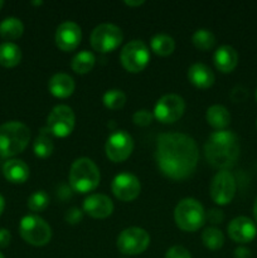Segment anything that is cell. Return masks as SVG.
Segmentation results:
<instances>
[{"label": "cell", "instance_id": "ffe728a7", "mask_svg": "<svg viewBox=\"0 0 257 258\" xmlns=\"http://www.w3.org/2000/svg\"><path fill=\"white\" fill-rule=\"evenodd\" d=\"M238 63V53L231 45H222L214 53V64L217 70L223 73H229Z\"/></svg>", "mask_w": 257, "mask_h": 258}, {"label": "cell", "instance_id": "f6af8a7d", "mask_svg": "<svg viewBox=\"0 0 257 258\" xmlns=\"http://www.w3.org/2000/svg\"><path fill=\"white\" fill-rule=\"evenodd\" d=\"M256 125H257V122H256Z\"/></svg>", "mask_w": 257, "mask_h": 258}, {"label": "cell", "instance_id": "30bf717a", "mask_svg": "<svg viewBox=\"0 0 257 258\" xmlns=\"http://www.w3.org/2000/svg\"><path fill=\"white\" fill-rule=\"evenodd\" d=\"M237 190L236 179L229 170H219L213 176L209 186V193L216 204L226 206L231 203Z\"/></svg>", "mask_w": 257, "mask_h": 258}, {"label": "cell", "instance_id": "1f68e13d", "mask_svg": "<svg viewBox=\"0 0 257 258\" xmlns=\"http://www.w3.org/2000/svg\"><path fill=\"white\" fill-rule=\"evenodd\" d=\"M154 113L148 110H139L133 115V121L138 126H148L153 122Z\"/></svg>", "mask_w": 257, "mask_h": 258}, {"label": "cell", "instance_id": "d6986e66", "mask_svg": "<svg viewBox=\"0 0 257 258\" xmlns=\"http://www.w3.org/2000/svg\"><path fill=\"white\" fill-rule=\"evenodd\" d=\"M3 174L10 183L22 184L29 178V166L19 159H12L5 161L3 165Z\"/></svg>", "mask_w": 257, "mask_h": 258}, {"label": "cell", "instance_id": "ee69618b", "mask_svg": "<svg viewBox=\"0 0 257 258\" xmlns=\"http://www.w3.org/2000/svg\"><path fill=\"white\" fill-rule=\"evenodd\" d=\"M256 100H257V88H256Z\"/></svg>", "mask_w": 257, "mask_h": 258}, {"label": "cell", "instance_id": "f546056e", "mask_svg": "<svg viewBox=\"0 0 257 258\" xmlns=\"http://www.w3.org/2000/svg\"><path fill=\"white\" fill-rule=\"evenodd\" d=\"M103 105L110 110H120L126 103V95L118 88L106 91L102 97Z\"/></svg>", "mask_w": 257, "mask_h": 258}, {"label": "cell", "instance_id": "cb8c5ba5", "mask_svg": "<svg viewBox=\"0 0 257 258\" xmlns=\"http://www.w3.org/2000/svg\"><path fill=\"white\" fill-rule=\"evenodd\" d=\"M52 136V133L48 130L47 126L40 130L39 135L37 136V139L34 141V145H33L34 154L38 158H48L53 153L54 144H53Z\"/></svg>", "mask_w": 257, "mask_h": 258}, {"label": "cell", "instance_id": "836d02e7", "mask_svg": "<svg viewBox=\"0 0 257 258\" xmlns=\"http://www.w3.org/2000/svg\"><path fill=\"white\" fill-rule=\"evenodd\" d=\"M223 219H224V213L221 211V209L212 208L206 213V221H208L209 223L212 224L222 223Z\"/></svg>", "mask_w": 257, "mask_h": 258}, {"label": "cell", "instance_id": "f1b7e54d", "mask_svg": "<svg viewBox=\"0 0 257 258\" xmlns=\"http://www.w3.org/2000/svg\"><path fill=\"white\" fill-rule=\"evenodd\" d=\"M202 241L207 248L216 251L223 246L224 236L221 229L216 228V227H209V228L204 229V232L202 233Z\"/></svg>", "mask_w": 257, "mask_h": 258}, {"label": "cell", "instance_id": "b9f144b4", "mask_svg": "<svg viewBox=\"0 0 257 258\" xmlns=\"http://www.w3.org/2000/svg\"><path fill=\"white\" fill-rule=\"evenodd\" d=\"M3 7H4V2H3V0H0V9H2Z\"/></svg>", "mask_w": 257, "mask_h": 258}, {"label": "cell", "instance_id": "3957f363", "mask_svg": "<svg viewBox=\"0 0 257 258\" xmlns=\"http://www.w3.org/2000/svg\"><path fill=\"white\" fill-rule=\"evenodd\" d=\"M30 141V130L19 121H9L0 126V156L12 158L23 153Z\"/></svg>", "mask_w": 257, "mask_h": 258}, {"label": "cell", "instance_id": "83f0119b", "mask_svg": "<svg viewBox=\"0 0 257 258\" xmlns=\"http://www.w3.org/2000/svg\"><path fill=\"white\" fill-rule=\"evenodd\" d=\"M191 42L198 49L209 50L216 44V37L209 29L201 28V29H197L194 32L193 37H191Z\"/></svg>", "mask_w": 257, "mask_h": 258}, {"label": "cell", "instance_id": "7402d4cb", "mask_svg": "<svg viewBox=\"0 0 257 258\" xmlns=\"http://www.w3.org/2000/svg\"><path fill=\"white\" fill-rule=\"evenodd\" d=\"M207 122L217 130H224L231 122V113L224 106L213 105L207 110Z\"/></svg>", "mask_w": 257, "mask_h": 258}, {"label": "cell", "instance_id": "7c38bea8", "mask_svg": "<svg viewBox=\"0 0 257 258\" xmlns=\"http://www.w3.org/2000/svg\"><path fill=\"white\" fill-rule=\"evenodd\" d=\"M185 102L183 97L175 93H169L159 98L154 107V117L163 123H173L183 116Z\"/></svg>", "mask_w": 257, "mask_h": 258}, {"label": "cell", "instance_id": "ab89813d", "mask_svg": "<svg viewBox=\"0 0 257 258\" xmlns=\"http://www.w3.org/2000/svg\"><path fill=\"white\" fill-rule=\"evenodd\" d=\"M4 209H5V199H4V197L0 194V216L3 214Z\"/></svg>", "mask_w": 257, "mask_h": 258}, {"label": "cell", "instance_id": "5bb4252c", "mask_svg": "<svg viewBox=\"0 0 257 258\" xmlns=\"http://www.w3.org/2000/svg\"><path fill=\"white\" fill-rule=\"evenodd\" d=\"M111 189L117 199L122 202H131L140 194V180L131 173H120L113 178Z\"/></svg>", "mask_w": 257, "mask_h": 258}, {"label": "cell", "instance_id": "7bdbcfd3", "mask_svg": "<svg viewBox=\"0 0 257 258\" xmlns=\"http://www.w3.org/2000/svg\"><path fill=\"white\" fill-rule=\"evenodd\" d=\"M0 258H5V257H4V254H3L2 252H0Z\"/></svg>", "mask_w": 257, "mask_h": 258}, {"label": "cell", "instance_id": "d6a6232c", "mask_svg": "<svg viewBox=\"0 0 257 258\" xmlns=\"http://www.w3.org/2000/svg\"><path fill=\"white\" fill-rule=\"evenodd\" d=\"M165 258H191V256L183 246H174L166 251Z\"/></svg>", "mask_w": 257, "mask_h": 258}, {"label": "cell", "instance_id": "8fae6325", "mask_svg": "<svg viewBox=\"0 0 257 258\" xmlns=\"http://www.w3.org/2000/svg\"><path fill=\"white\" fill-rule=\"evenodd\" d=\"M76 116L72 108L67 105H57L53 107L47 118V127L53 136L66 138L75 128Z\"/></svg>", "mask_w": 257, "mask_h": 258}, {"label": "cell", "instance_id": "d590c367", "mask_svg": "<svg viewBox=\"0 0 257 258\" xmlns=\"http://www.w3.org/2000/svg\"><path fill=\"white\" fill-rule=\"evenodd\" d=\"M246 96H247V90L246 88L241 87V86H237V87H234L231 92V98L233 101H236V102H238V101H242L243 98H246Z\"/></svg>", "mask_w": 257, "mask_h": 258}, {"label": "cell", "instance_id": "52a82bcc", "mask_svg": "<svg viewBox=\"0 0 257 258\" xmlns=\"http://www.w3.org/2000/svg\"><path fill=\"white\" fill-rule=\"evenodd\" d=\"M123 34L120 28L111 23L97 25L91 33V45L95 50L107 53L115 50L122 42Z\"/></svg>", "mask_w": 257, "mask_h": 258}, {"label": "cell", "instance_id": "4316f807", "mask_svg": "<svg viewBox=\"0 0 257 258\" xmlns=\"http://www.w3.org/2000/svg\"><path fill=\"white\" fill-rule=\"evenodd\" d=\"M150 47L158 55H165L171 54L175 49V42L173 38L168 34H156L151 38Z\"/></svg>", "mask_w": 257, "mask_h": 258}, {"label": "cell", "instance_id": "4fadbf2b", "mask_svg": "<svg viewBox=\"0 0 257 258\" xmlns=\"http://www.w3.org/2000/svg\"><path fill=\"white\" fill-rule=\"evenodd\" d=\"M106 155L113 163H121L131 155L134 150L133 136L125 130H117L108 136L106 141Z\"/></svg>", "mask_w": 257, "mask_h": 258}, {"label": "cell", "instance_id": "60d3db41", "mask_svg": "<svg viewBox=\"0 0 257 258\" xmlns=\"http://www.w3.org/2000/svg\"><path fill=\"white\" fill-rule=\"evenodd\" d=\"M253 214H254V219H256V222H257V198H256V202H254V204H253Z\"/></svg>", "mask_w": 257, "mask_h": 258}, {"label": "cell", "instance_id": "74e56055", "mask_svg": "<svg viewBox=\"0 0 257 258\" xmlns=\"http://www.w3.org/2000/svg\"><path fill=\"white\" fill-rule=\"evenodd\" d=\"M234 257L236 258H252V253L248 248H244V247H238L234 251Z\"/></svg>", "mask_w": 257, "mask_h": 258}, {"label": "cell", "instance_id": "7a4b0ae2", "mask_svg": "<svg viewBox=\"0 0 257 258\" xmlns=\"http://www.w3.org/2000/svg\"><path fill=\"white\" fill-rule=\"evenodd\" d=\"M207 161L213 168L228 170L239 156V143L236 134L228 130L214 131L204 145Z\"/></svg>", "mask_w": 257, "mask_h": 258}, {"label": "cell", "instance_id": "484cf974", "mask_svg": "<svg viewBox=\"0 0 257 258\" xmlns=\"http://www.w3.org/2000/svg\"><path fill=\"white\" fill-rule=\"evenodd\" d=\"M95 63L96 57L92 52H90V50H81L72 58L71 67H72V70L76 73L85 75V73H88L92 70Z\"/></svg>", "mask_w": 257, "mask_h": 258}, {"label": "cell", "instance_id": "603a6c76", "mask_svg": "<svg viewBox=\"0 0 257 258\" xmlns=\"http://www.w3.org/2000/svg\"><path fill=\"white\" fill-rule=\"evenodd\" d=\"M22 60V50L15 43L4 42L0 44V64L7 68L18 66Z\"/></svg>", "mask_w": 257, "mask_h": 258}, {"label": "cell", "instance_id": "f35d334b", "mask_svg": "<svg viewBox=\"0 0 257 258\" xmlns=\"http://www.w3.org/2000/svg\"><path fill=\"white\" fill-rule=\"evenodd\" d=\"M144 0H125V4L128 7H140L144 4Z\"/></svg>", "mask_w": 257, "mask_h": 258}, {"label": "cell", "instance_id": "e575fe53", "mask_svg": "<svg viewBox=\"0 0 257 258\" xmlns=\"http://www.w3.org/2000/svg\"><path fill=\"white\" fill-rule=\"evenodd\" d=\"M83 213L81 209L78 208H71L70 211H67L66 213V221L70 224H77L82 221Z\"/></svg>", "mask_w": 257, "mask_h": 258}, {"label": "cell", "instance_id": "6da1fadb", "mask_svg": "<svg viewBox=\"0 0 257 258\" xmlns=\"http://www.w3.org/2000/svg\"><path fill=\"white\" fill-rule=\"evenodd\" d=\"M156 164L164 175L183 180L194 173L199 151L193 138L181 133L160 134L156 140Z\"/></svg>", "mask_w": 257, "mask_h": 258}, {"label": "cell", "instance_id": "277c9868", "mask_svg": "<svg viewBox=\"0 0 257 258\" xmlns=\"http://www.w3.org/2000/svg\"><path fill=\"white\" fill-rule=\"evenodd\" d=\"M101 174L98 166L88 158L73 161L70 170V185L78 193H88L97 188Z\"/></svg>", "mask_w": 257, "mask_h": 258}, {"label": "cell", "instance_id": "44dd1931", "mask_svg": "<svg viewBox=\"0 0 257 258\" xmlns=\"http://www.w3.org/2000/svg\"><path fill=\"white\" fill-rule=\"evenodd\" d=\"M188 78L196 87L209 88L214 83V73L203 63H194L188 68Z\"/></svg>", "mask_w": 257, "mask_h": 258}, {"label": "cell", "instance_id": "9c48e42d", "mask_svg": "<svg viewBox=\"0 0 257 258\" xmlns=\"http://www.w3.org/2000/svg\"><path fill=\"white\" fill-rule=\"evenodd\" d=\"M150 244V236L148 232L139 227L126 228L118 234L117 248L121 253L135 256L146 251Z\"/></svg>", "mask_w": 257, "mask_h": 258}, {"label": "cell", "instance_id": "9a60e30c", "mask_svg": "<svg viewBox=\"0 0 257 258\" xmlns=\"http://www.w3.org/2000/svg\"><path fill=\"white\" fill-rule=\"evenodd\" d=\"M54 39L55 44L58 45L59 49L65 50V52H71L80 45L81 39H82V30L77 23L67 20L58 25Z\"/></svg>", "mask_w": 257, "mask_h": 258}, {"label": "cell", "instance_id": "4dcf8cb0", "mask_svg": "<svg viewBox=\"0 0 257 258\" xmlns=\"http://www.w3.org/2000/svg\"><path fill=\"white\" fill-rule=\"evenodd\" d=\"M49 204V196L44 190H37L28 198L27 206L32 212H42Z\"/></svg>", "mask_w": 257, "mask_h": 258}, {"label": "cell", "instance_id": "8d00e7d4", "mask_svg": "<svg viewBox=\"0 0 257 258\" xmlns=\"http://www.w3.org/2000/svg\"><path fill=\"white\" fill-rule=\"evenodd\" d=\"M10 241H12L10 232L5 228H0V248H5L9 246Z\"/></svg>", "mask_w": 257, "mask_h": 258}, {"label": "cell", "instance_id": "2e32d148", "mask_svg": "<svg viewBox=\"0 0 257 258\" xmlns=\"http://www.w3.org/2000/svg\"><path fill=\"white\" fill-rule=\"evenodd\" d=\"M228 236L237 243H249L257 234L256 224L247 217H237L228 224Z\"/></svg>", "mask_w": 257, "mask_h": 258}, {"label": "cell", "instance_id": "ba28073f", "mask_svg": "<svg viewBox=\"0 0 257 258\" xmlns=\"http://www.w3.org/2000/svg\"><path fill=\"white\" fill-rule=\"evenodd\" d=\"M150 52L145 43L140 39H134L125 44L120 53L121 64L126 71L138 73L148 66Z\"/></svg>", "mask_w": 257, "mask_h": 258}, {"label": "cell", "instance_id": "5b68a950", "mask_svg": "<svg viewBox=\"0 0 257 258\" xmlns=\"http://www.w3.org/2000/svg\"><path fill=\"white\" fill-rule=\"evenodd\" d=\"M174 219L181 231L196 232L206 222V212L197 199L185 198L176 204Z\"/></svg>", "mask_w": 257, "mask_h": 258}, {"label": "cell", "instance_id": "ac0fdd59", "mask_svg": "<svg viewBox=\"0 0 257 258\" xmlns=\"http://www.w3.org/2000/svg\"><path fill=\"white\" fill-rule=\"evenodd\" d=\"M75 80L67 73H55L48 82V88L54 97L66 98L75 91Z\"/></svg>", "mask_w": 257, "mask_h": 258}, {"label": "cell", "instance_id": "e0dca14e", "mask_svg": "<svg viewBox=\"0 0 257 258\" xmlns=\"http://www.w3.org/2000/svg\"><path fill=\"white\" fill-rule=\"evenodd\" d=\"M83 211L92 218L103 219L113 212V203L105 194H91L83 202Z\"/></svg>", "mask_w": 257, "mask_h": 258}, {"label": "cell", "instance_id": "d4e9b609", "mask_svg": "<svg viewBox=\"0 0 257 258\" xmlns=\"http://www.w3.org/2000/svg\"><path fill=\"white\" fill-rule=\"evenodd\" d=\"M24 32V24L22 20L15 17L5 18L0 23V37L7 40H15L22 37Z\"/></svg>", "mask_w": 257, "mask_h": 258}, {"label": "cell", "instance_id": "8992f818", "mask_svg": "<svg viewBox=\"0 0 257 258\" xmlns=\"http://www.w3.org/2000/svg\"><path fill=\"white\" fill-rule=\"evenodd\" d=\"M19 232L22 238L32 246H45L52 238L49 224L35 214L23 217L19 224Z\"/></svg>", "mask_w": 257, "mask_h": 258}]
</instances>
